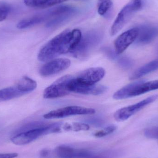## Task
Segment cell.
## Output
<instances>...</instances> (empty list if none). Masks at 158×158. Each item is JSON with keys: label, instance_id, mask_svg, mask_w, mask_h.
I'll list each match as a JSON object with an SVG mask.
<instances>
[{"label": "cell", "instance_id": "cell-5", "mask_svg": "<svg viewBox=\"0 0 158 158\" xmlns=\"http://www.w3.org/2000/svg\"><path fill=\"white\" fill-rule=\"evenodd\" d=\"M55 153L58 158H113L110 152H95L66 145L56 148Z\"/></svg>", "mask_w": 158, "mask_h": 158}, {"label": "cell", "instance_id": "cell-12", "mask_svg": "<svg viewBox=\"0 0 158 158\" xmlns=\"http://www.w3.org/2000/svg\"><path fill=\"white\" fill-rule=\"evenodd\" d=\"M69 88L71 92L81 94L94 95L101 94L107 89L106 86L103 85H89L81 83L76 81L74 77L69 83Z\"/></svg>", "mask_w": 158, "mask_h": 158}, {"label": "cell", "instance_id": "cell-10", "mask_svg": "<svg viewBox=\"0 0 158 158\" xmlns=\"http://www.w3.org/2000/svg\"><path fill=\"white\" fill-rule=\"evenodd\" d=\"M70 64V60L67 58H59L51 60L41 67L40 74L43 77L56 75L67 69Z\"/></svg>", "mask_w": 158, "mask_h": 158}, {"label": "cell", "instance_id": "cell-11", "mask_svg": "<svg viewBox=\"0 0 158 158\" xmlns=\"http://www.w3.org/2000/svg\"><path fill=\"white\" fill-rule=\"evenodd\" d=\"M138 32V27H136L128 30L120 35L114 43L115 52L118 55L123 52L136 40Z\"/></svg>", "mask_w": 158, "mask_h": 158}, {"label": "cell", "instance_id": "cell-8", "mask_svg": "<svg viewBox=\"0 0 158 158\" xmlns=\"http://www.w3.org/2000/svg\"><path fill=\"white\" fill-rule=\"evenodd\" d=\"M158 98V95H153L138 103L120 109L114 113V118L117 121H124L149 104L156 101Z\"/></svg>", "mask_w": 158, "mask_h": 158}, {"label": "cell", "instance_id": "cell-24", "mask_svg": "<svg viewBox=\"0 0 158 158\" xmlns=\"http://www.w3.org/2000/svg\"><path fill=\"white\" fill-rule=\"evenodd\" d=\"M69 0H42L41 8H46L66 2Z\"/></svg>", "mask_w": 158, "mask_h": 158}, {"label": "cell", "instance_id": "cell-27", "mask_svg": "<svg viewBox=\"0 0 158 158\" xmlns=\"http://www.w3.org/2000/svg\"><path fill=\"white\" fill-rule=\"evenodd\" d=\"M18 156L17 153H4L0 154V158H15Z\"/></svg>", "mask_w": 158, "mask_h": 158}, {"label": "cell", "instance_id": "cell-25", "mask_svg": "<svg viewBox=\"0 0 158 158\" xmlns=\"http://www.w3.org/2000/svg\"><path fill=\"white\" fill-rule=\"evenodd\" d=\"M118 62L119 64L124 68L130 67L132 64L131 60H130L129 58H125V57H121L119 58Z\"/></svg>", "mask_w": 158, "mask_h": 158}, {"label": "cell", "instance_id": "cell-20", "mask_svg": "<svg viewBox=\"0 0 158 158\" xmlns=\"http://www.w3.org/2000/svg\"><path fill=\"white\" fill-rule=\"evenodd\" d=\"M111 0H98V12L100 15H105L112 7Z\"/></svg>", "mask_w": 158, "mask_h": 158}, {"label": "cell", "instance_id": "cell-17", "mask_svg": "<svg viewBox=\"0 0 158 158\" xmlns=\"http://www.w3.org/2000/svg\"><path fill=\"white\" fill-rule=\"evenodd\" d=\"M24 95L17 85L9 86L0 90V102L7 101Z\"/></svg>", "mask_w": 158, "mask_h": 158}, {"label": "cell", "instance_id": "cell-21", "mask_svg": "<svg viewBox=\"0 0 158 158\" xmlns=\"http://www.w3.org/2000/svg\"><path fill=\"white\" fill-rule=\"evenodd\" d=\"M10 10L11 6L9 3L4 1H0V22L6 19Z\"/></svg>", "mask_w": 158, "mask_h": 158}, {"label": "cell", "instance_id": "cell-4", "mask_svg": "<svg viewBox=\"0 0 158 158\" xmlns=\"http://www.w3.org/2000/svg\"><path fill=\"white\" fill-rule=\"evenodd\" d=\"M143 0H131L124 6L118 14L114 23L111 26L110 34L114 36L126 25L133 14L141 10L143 6Z\"/></svg>", "mask_w": 158, "mask_h": 158}, {"label": "cell", "instance_id": "cell-22", "mask_svg": "<svg viewBox=\"0 0 158 158\" xmlns=\"http://www.w3.org/2000/svg\"><path fill=\"white\" fill-rule=\"evenodd\" d=\"M116 129H117V127L115 125H110L106 127L101 131L97 132L94 134V135L95 137L101 138L112 133L113 132L116 131Z\"/></svg>", "mask_w": 158, "mask_h": 158}, {"label": "cell", "instance_id": "cell-3", "mask_svg": "<svg viewBox=\"0 0 158 158\" xmlns=\"http://www.w3.org/2000/svg\"><path fill=\"white\" fill-rule=\"evenodd\" d=\"M158 89V80L145 82L139 81L129 84L116 92L113 96L115 99H123L141 95Z\"/></svg>", "mask_w": 158, "mask_h": 158}, {"label": "cell", "instance_id": "cell-1", "mask_svg": "<svg viewBox=\"0 0 158 158\" xmlns=\"http://www.w3.org/2000/svg\"><path fill=\"white\" fill-rule=\"evenodd\" d=\"M82 37L80 30H66L53 38L39 52L38 59L46 62L69 52H72L78 44Z\"/></svg>", "mask_w": 158, "mask_h": 158}, {"label": "cell", "instance_id": "cell-9", "mask_svg": "<svg viewBox=\"0 0 158 158\" xmlns=\"http://www.w3.org/2000/svg\"><path fill=\"white\" fill-rule=\"evenodd\" d=\"M95 112L94 109L80 106H69L52 110L44 116L45 119L61 118L75 115H91Z\"/></svg>", "mask_w": 158, "mask_h": 158}, {"label": "cell", "instance_id": "cell-14", "mask_svg": "<svg viewBox=\"0 0 158 158\" xmlns=\"http://www.w3.org/2000/svg\"><path fill=\"white\" fill-rule=\"evenodd\" d=\"M139 31L136 41L138 43L151 42L158 36V27L151 25H143L137 27Z\"/></svg>", "mask_w": 158, "mask_h": 158}, {"label": "cell", "instance_id": "cell-2", "mask_svg": "<svg viewBox=\"0 0 158 158\" xmlns=\"http://www.w3.org/2000/svg\"><path fill=\"white\" fill-rule=\"evenodd\" d=\"M63 123H61L47 124L42 127L28 130L15 135L11 138V141L17 145L27 144L44 135L57 133L61 131Z\"/></svg>", "mask_w": 158, "mask_h": 158}, {"label": "cell", "instance_id": "cell-16", "mask_svg": "<svg viewBox=\"0 0 158 158\" xmlns=\"http://www.w3.org/2000/svg\"><path fill=\"white\" fill-rule=\"evenodd\" d=\"M47 18H49L48 13L45 15L35 16L19 21L17 25V27L19 29L27 28L41 23Z\"/></svg>", "mask_w": 158, "mask_h": 158}, {"label": "cell", "instance_id": "cell-13", "mask_svg": "<svg viewBox=\"0 0 158 158\" xmlns=\"http://www.w3.org/2000/svg\"><path fill=\"white\" fill-rule=\"evenodd\" d=\"M105 74L106 71L102 68H91L82 71L75 78L81 83L93 85L102 80Z\"/></svg>", "mask_w": 158, "mask_h": 158}, {"label": "cell", "instance_id": "cell-6", "mask_svg": "<svg viewBox=\"0 0 158 158\" xmlns=\"http://www.w3.org/2000/svg\"><path fill=\"white\" fill-rule=\"evenodd\" d=\"M102 35L100 32L92 31L82 36L75 50L72 52L73 55L79 59L85 58L90 52L101 41Z\"/></svg>", "mask_w": 158, "mask_h": 158}, {"label": "cell", "instance_id": "cell-15", "mask_svg": "<svg viewBox=\"0 0 158 158\" xmlns=\"http://www.w3.org/2000/svg\"><path fill=\"white\" fill-rule=\"evenodd\" d=\"M158 69V59L151 61L135 70L131 75V80H136Z\"/></svg>", "mask_w": 158, "mask_h": 158}, {"label": "cell", "instance_id": "cell-26", "mask_svg": "<svg viewBox=\"0 0 158 158\" xmlns=\"http://www.w3.org/2000/svg\"><path fill=\"white\" fill-rule=\"evenodd\" d=\"M89 123L96 126H101L104 123L103 120L98 118H92L87 120Z\"/></svg>", "mask_w": 158, "mask_h": 158}, {"label": "cell", "instance_id": "cell-23", "mask_svg": "<svg viewBox=\"0 0 158 158\" xmlns=\"http://www.w3.org/2000/svg\"><path fill=\"white\" fill-rule=\"evenodd\" d=\"M144 135L147 138L158 140V126L146 129L144 131Z\"/></svg>", "mask_w": 158, "mask_h": 158}, {"label": "cell", "instance_id": "cell-18", "mask_svg": "<svg viewBox=\"0 0 158 158\" xmlns=\"http://www.w3.org/2000/svg\"><path fill=\"white\" fill-rule=\"evenodd\" d=\"M16 85L24 94H26L35 90L37 84L33 79L24 77L19 81Z\"/></svg>", "mask_w": 158, "mask_h": 158}, {"label": "cell", "instance_id": "cell-7", "mask_svg": "<svg viewBox=\"0 0 158 158\" xmlns=\"http://www.w3.org/2000/svg\"><path fill=\"white\" fill-rule=\"evenodd\" d=\"M74 77L66 75L53 83L44 92L43 96L45 98H55L63 97L70 93L69 85Z\"/></svg>", "mask_w": 158, "mask_h": 158}, {"label": "cell", "instance_id": "cell-19", "mask_svg": "<svg viewBox=\"0 0 158 158\" xmlns=\"http://www.w3.org/2000/svg\"><path fill=\"white\" fill-rule=\"evenodd\" d=\"M64 130L67 131H88L90 126L86 123H66L63 126Z\"/></svg>", "mask_w": 158, "mask_h": 158}]
</instances>
